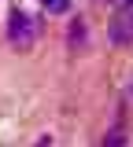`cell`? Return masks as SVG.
Segmentation results:
<instances>
[{"label": "cell", "instance_id": "obj_1", "mask_svg": "<svg viewBox=\"0 0 133 147\" xmlns=\"http://www.w3.org/2000/svg\"><path fill=\"white\" fill-rule=\"evenodd\" d=\"M37 37H41V18L22 11V7H11V15H8V44L19 48V52H30L37 44Z\"/></svg>", "mask_w": 133, "mask_h": 147}, {"label": "cell", "instance_id": "obj_2", "mask_svg": "<svg viewBox=\"0 0 133 147\" xmlns=\"http://www.w3.org/2000/svg\"><path fill=\"white\" fill-rule=\"evenodd\" d=\"M133 40V4H126V11H118L111 22V44H130Z\"/></svg>", "mask_w": 133, "mask_h": 147}, {"label": "cell", "instance_id": "obj_3", "mask_svg": "<svg viewBox=\"0 0 133 147\" xmlns=\"http://www.w3.org/2000/svg\"><path fill=\"white\" fill-rule=\"evenodd\" d=\"M67 40H70V52H81L85 48V18H74L70 22V37Z\"/></svg>", "mask_w": 133, "mask_h": 147}, {"label": "cell", "instance_id": "obj_4", "mask_svg": "<svg viewBox=\"0 0 133 147\" xmlns=\"http://www.w3.org/2000/svg\"><path fill=\"white\" fill-rule=\"evenodd\" d=\"M41 7H44L48 15H63V11L70 7V0H41Z\"/></svg>", "mask_w": 133, "mask_h": 147}, {"label": "cell", "instance_id": "obj_5", "mask_svg": "<svg viewBox=\"0 0 133 147\" xmlns=\"http://www.w3.org/2000/svg\"><path fill=\"white\" fill-rule=\"evenodd\" d=\"M104 144H107V147H115V144H126V136H122V129H115V132L107 136V140H104Z\"/></svg>", "mask_w": 133, "mask_h": 147}, {"label": "cell", "instance_id": "obj_6", "mask_svg": "<svg viewBox=\"0 0 133 147\" xmlns=\"http://www.w3.org/2000/svg\"><path fill=\"white\" fill-rule=\"evenodd\" d=\"M126 4H133V0H126Z\"/></svg>", "mask_w": 133, "mask_h": 147}]
</instances>
